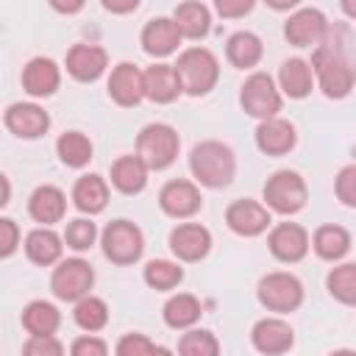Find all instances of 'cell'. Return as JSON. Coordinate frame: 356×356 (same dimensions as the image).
<instances>
[{
    "label": "cell",
    "instance_id": "6da1fadb",
    "mask_svg": "<svg viewBox=\"0 0 356 356\" xmlns=\"http://www.w3.org/2000/svg\"><path fill=\"white\" fill-rule=\"evenodd\" d=\"M312 72H314L323 95L331 100L348 97L356 83V61L350 58L345 44L337 36H331V31H328L325 42L320 47H314V53H312Z\"/></svg>",
    "mask_w": 356,
    "mask_h": 356
},
{
    "label": "cell",
    "instance_id": "7a4b0ae2",
    "mask_svg": "<svg viewBox=\"0 0 356 356\" xmlns=\"http://www.w3.org/2000/svg\"><path fill=\"white\" fill-rule=\"evenodd\" d=\"M189 170L200 186L209 189H222L234 181L236 175V156L228 145L217 139H206L192 147L189 153Z\"/></svg>",
    "mask_w": 356,
    "mask_h": 356
},
{
    "label": "cell",
    "instance_id": "3957f363",
    "mask_svg": "<svg viewBox=\"0 0 356 356\" xmlns=\"http://www.w3.org/2000/svg\"><path fill=\"white\" fill-rule=\"evenodd\" d=\"M175 72L181 78L184 92L192 95V97H200V95H209L217 86V81H220V61L206 47H189V50H184L178 56Z\"/></svg>",
    "mask_w": 356,
    "mask_h": 356
},
{
    "label": "cell",
    "instance_id": "277c9868",
    "mask_svg": "<svg viewBox=\"0 0 356 356\" xmlns=\"http://www.w3.org/2000/svg\"><path fill=\"white\" fill-rule=\"evenodd\" d=\"M181 139L172 125L167 122H150L136 136V156L145 161L147 170H167L178 159Z\"/></svg>",
    "mask_w": 356,
    "mask_h": 356
},
{
    "label": "cell",
    "instance_id": "5b68a950",
    "mask_svg": "<svg viewBox=\"0 0 356 356\" xmlns=\"http://www.w3.org/2000/svg\"><path fill=\"white\" fill-rule=\"evenodd\" d=\"M100 245H103V256L111 264H120V267H128V264L139 261L142 253H145L142 228L131 220H111L100 234Z\"/></svg>",
    "mask_w": 356,
    "mask_h": 356
},
{
    "label": "cell",
    "instance_id": "8992f818",
    "mask_svg": "<svg viewBox=\"0 0 356 356\" xmlns=\"http://www.w3.org/2000/svg\"><path fill=\"white\" fill-rule=\"evenodd\" d=\"M264 203L270 211L275 214H295L306 206L309 200V189L306 181L295 172V170H278L264 181Z\"/></svg>",
    "mask_w": 356,
    "mask_h": 356
},
{
    "label": "cell",
    "instance_id": "52a82bcc",
    "mask_svg": "<svg viewBox=\"0 0 356 356\" xmlns=\"http://www.w3.org/2000/svg\"><path fill=\"white\" fill-rule=\"evenodd\" d=\"M239 103L250 117L259 120H273L281 111V92L275 86V81L267 72H253L245 78L242 89H239Z\"/></svg>",
    "mask_w": 356,
    "mask_h": 356
},
{
    "label": "cell",
    "instance_id": "ba28073f",
    "mask_svg": "<svg viewBox=\"0 0 356 356\" xmlns=\"http://www.w3.org/2000/svg\"><path fill=\"white\" fill-rule=\"evenodd\" d=\"M256 295H259V303L267 312L286 314V312H295L303 303V284L292 273H267L259 281Z\"/></svg>",
    "mask_w": 356,
    "mask_h": 356
},
{
    "label": "cell",
    "instance_id": "9c48e42d",
    "mask_svg": "<svg viewBox=\"0 0 356 356\" xmlns=\"http://www.w3.org/2000/svg\"><path fill=\"white\" fill-rule=\"evenodd\" d=\"M95 284V270L89 261L83 259H64L58 261V267L53 270V278H50V289L58 300H67V303H78L89 295Z\"/></svg>",
    "mask_w": 356,
    "mask_h": 356
},
{
    "label": "cell",
    "instance_id": "30bf717a",
    "mask_svg": "<svg viewBox=\"0 0 356 356\" xmlns=\"http://www.w3.org/2000/svg\"><path fill=\"white\" fill-rule=\"evenodd\" d=\"M328 19L320 8H298L286 22H284V36L295 47H320L328 36Z\"/></svg>",
    "mask_w": 356,
    "mask_h": 356
},
{
    "label": "cell",
    "instance_id": "8fae6325",
    "mask_svg": "<svg viewBox=\"0 0 356 356\" xmlns=\"http://www.w3.org/2000/svg\"><path fill=\"white\" fill-rule=\"evenodd\" d=\"M159 206L167 217H175V220H186V217H195L203 206V197H200V189L192 184V181H184V178H175V181H167L159 192Z\"/></svg>",
    "mask_w": 356,
    "mask_h": 356
},
{
    "label": "cell",
    "instance_id": "7c38bea8",
    "mask_svg": "<svg viewBox=\"0 0 356 356\" xmlns=\"http://www.w3.org/2000/svg\"><path fill=\"white\" fill-rule=\"evenodd\" d=\"M309 234H306V228L303 225H298V222H278V225H273V231H270V236H267V248H270V253L278 259V261H284V264H295V261H300L306 253H309Z\"/></svg>",
    "mask_w": 356,
    "mask_h": 356
},
{
    "label": "cell",
    "instance_id": "4fadbf2b",
    "mask_svg": "<svg viewBox=\"0 0 356 356\" xmlns=\"http://www.w3.org/2000/svg\"><path fill=\"white\" fill-rule=\"evenodd\" d=\"M225 222L234 234L239 236H259L270 228V209L261 206L259 200H250V197H242V200H234L228 209H225Z\"/></svg>",
    "mask_w": 356,
    "mask_h": 356
},
{
    "label": "cell",
    "instance_id": "5bb4252c",
    "mask_svg": "<svg viewBox=\"0 0 356 356\" xmlns=\"http://www.w3.org/2000/svg\"><path fill=\"white\" fill-rule=\"evenodd\" d=\"M3 122L19 139H39L50 128V114L36 103H11L3 114Z\"/></svg>",
    "mask_w": 356,
    "mask_h": 356
},
{
    "label": "cell",
    "instance_id": "9a60e30c",
    "mask_svg": "<svg viewBox=\"0 0 356 356\" xmlns=\"http://www.w3.org/2000/svg\"><path fill=\"white\" fill-rule=\"evenodd\" d=\"M108 95L122 108H131V106L142 103V97H145V70H139L131 61L117 64L108 75Z\"/></svg>",
    "mask_w": 356,
    "mask_h": 356
},
{
    "label": "cell",
    "instance_id": "2e32d148",
    "mask_svg": "<svg viewBox=\"0 0 356 356\" xmlns=\"http://www.w3.org/2000/svg\"><path fill=\"white\" fill-rule=\"evenodd\" d=\"M170 250L181 261H200L211 250V234L200 222H181L170 231Z\"/></svg>",
    "mask_w": 356,
    "mask_h": 356
},
{
    "label": "cell",
    "instance_id": "e0dca14e",
    "mask_svg": "<svg viewBox=\"0 0 356 356\" xmlns=\"http://www.w3.org/2000/svg\"><path fill=\"white\" fill-rule=\"evenodd\" d=\"M250 339H253V348L259 353H264V356H281V353H286L292 348L295 331L281 317H264V320H259L253 325Z\"/></svg>",
    "mask_w": 356,
    "mask_h": 356
},
{
    "label": "cell",
    "instance_id": "ac0fdd59",
    "mask_svg": "<svg viewBox=\"0 0 356 356\" xmlns=\"http://www.w3.org/2000/svg\"><path fill=\"white\" fill-rule=\"evenodd\" d=\"M108 67V53L100 44H72L67 53V72L81 81V83H92L97 81Z\"/></svg>",
    "mask_w": 356,
    "mask_h": 356
},
{
    "label": "cell",
    "instance_id": "d6986e66",
    "mask_svg": "<svg viewBox=\"0 0 356 356\" xmlns=\"http://www.w3.org/2000/svg\"><path fill=\"white\" fill-rule=\"evenodd\" d=\"M142 50L147 53V56H153V58H164V56H170V53H175L178 50V44H181V31H178V25H175V19L172 17H156V19H150L145 28H142Z\"/></svg>",
    "mask_w": 356,
    "mask_h": 356
},
{
    "label": "cell",
    "instance_id": "ffe728a7",
    "mask_svg": "<svg viewBox=\"0 0 356 356\" xmlns=\"http://www.w3.org/2000/svg\"><path fill=\"white\" fill-rule=\"evenodd\" d=\"M61 83V70L53 58L36 56L22 67V89L31 97H50Z\"/></svg>",
    "mask_w": 356,
    "mask_h": 356
},
{
    "label": "cell",
    "instance_id": "44dd1931",
    "mask_svg": "<svg viewBox=\"0 0 356 356\" xmlns=\"http://www.w3.org/2000/svg\"><path fill=\"white\" fill-rule=\"evenodd\" d=\"M298 142L295 125L289 120L273 117V120H261L256 128V147L264 156H286Z\"/></svg>",
    "mask_w": 356,
    "mask_h": 356
},
{
    "label": "cell",
    "instance_id": "7402d4cb",
    "mask_svg": "<svg viewBox=\"0 0 356 356\" xmlns=\"http://www.w3.org/2000/svg\"><path fill=\"white\" fill-rule=\"evenodd\" d=\"M28 214L36 222H42V228H50L53 222L64 220V214H67V197H64V192L58 186H53V184L36 186L31 192V197H28Z\"/></svg>",
    "mask_w": 356,
    "mask_h": 356
},
{
    "label": "cell",
    "instance_id": "603a6c76",
    "mask_svg": "<svg viewBox=\"0 0 356 356\" xmlns=\"http://www.w3.org/2000/svg\"><path fill=\"white\" fill-rule=\"evenodd\" d=\"M184 92L175 64H153L145 70V97L153 103H172Z\"/></svg>",
    "mask_w": 356,
    "mask_h": 356
},
{
    "label": "cell",
    "instance_id": "cb8c5ba5",
    "mask_svg": "<svg viewBox=\"0 0 356 356\" xmlns=\"http://www.w3.org/2000/svg\"><path fill=\"white\" fill-rule=\"evenodd\" d=\"M278 86L286 97L292 100H303L306 95H312L314 89V72L312 64L303 58H286L278 70Z\"/></svg>",
    "mask_w": 356,
    "mask_h": 356
},
{
    "label": "cell",
    "instance_id": "d4e9b609",
    "mask_svg": "<svg viewBox=\"0 0 356 356\" xmlns=\"http://www.w3.org/2000/svg\"><path fill=\"white\" fill-rule=\"evenodd\" d=\"M64 250V236H58L53 228H33L25 236V256L39 264V267H50L61 259Z\"/></svg>",
    "mask_w": 356,
    "mask_h": 356
},
{
    "label": "cell",
    "instance_id": "484cf974",
    "mask_svg": "<svg viewBox=\"0 0 356 356\" xmlns=\"http://www.w3.org/2000/svg\"><path fill=\"white\" fill-rule=\"evenodd\" d=\"M72 200H75V209L83 211V214H100L108 203V184L106 178L100 175H81L72 186Z\"/></svg>",
    "mask_w": 356,
    "mask_h": 356
},
{
    "label": "cell",
    "instance_id": "4316f807",
    "mask_svg": "<svg viewBox=\"0 0 356 356\" xmlns=\"http://www.w3.org/2000/svg\"><path fill=\"white\" fill-rule=\"evenodd\" d=\"M261 56H264V44L253 31H236L225 42V58L239 70L256 67L261 61Z\"/></svg>",
    "mask_w": 356,
    "mask_h": 356
},
{
    "label": "cell",
    "instance_id": "83f0119b",
    "mask_svg": "<svg viewBox=\"0 0 356 356\" xmlns=\"http://www.w3.org/2000/svg\"><path fill=\"white\" fill-rule=\"evenodd\" d=\"M147 167L139 156H120L111 164V184L114 189H120L122 195H136L147 186Z\"/></svg>",
    "mask_w": 356,
    "mask_h": 356
},
{
    "label": "cell",
    "instance_id": "f1b7e54d",
    "mask_svg": "<svg viewBox=\"0 0 356 356\" xmlns=\"http://www.w3.org/2000/svg\"><path fill=\"white\" fill-rule=\"evenodd\" d=\"M172 19L181 31L184 39H203L211 28V17H209V6L189 0V3H178L172 11Z\"/></svg>",
    "mask_w": 356,
    "mask_h": 356
},
{
    "label": "cell",
    "instance_id": "f546056e",
    "mask_svg": "<svg viewBox=\"0 0 356 356\" xmlns=\"http://www.w3.org/2000/svg\"><path fill=\"white\" fill-rule=\"evenodd\" d=\"M61 325V314L53 303L47 300H31L22 309V328L31 337H53Z\"/></svg>",
    "mask_w": 356,
    "mask_h": 356
},
{
    "label": "cell",
    "instance_id": "4dcf8cb0",
    "mask_svg": "<svg viewBox=\"0 0 356 356\" xmlns=\"http://www.w3.org/2000/svg\"><path fill=\"white\" fill-rule=\"evenodd\" d=\"M312 248L325 261H339L350 250V234L342 225H320L312 236Z\"/></svg>",
    "mask_w": 356,
    "mask_h": 356
},
{
    "label": "cell",
    "instance_id": "1f68e13d",
    "mask_svg": "<svg viewBox=\"0 0 356 356\" xmlns=\"http://www.w3.org/2000/svg\"><path fill=\"white\" fill-rule=\"evenodd\" d=\"M164 323L175 331H184V328H192L197 320H200V300L189 292H178L172 295L167 303H164Z\"/></svg>",
    "mask_w": 356,
    "mask_h": 356
},
{
    "label": "cell",
    "instance_id": "d6a6232c",
    "mask_svg": "<svg viewBox=\"0 0 356 356\" xmlns=\"http://www.w3.org/2000/svg\"><path fill=\"white\" fill-rule=\"evenodd\" d=\"M56 153H58L61 164H67V167H72V170H81V167H86V164L92 161L95 147H92V142H89L86 134H81V131H67V134L58 136Z\"/></svg>",
    "mask_w": 356,
    "mask_h": 356
},
{
    "label": "cell",
    "instance_id": "836d02e7",
    "mask_svg": "<svg viewBox=\"0 0 356 356\" xmlns=\"http://www.w3.org/2000/svg\"><path fill=\"white\" fill-rule=\"evenodd\" d=\"M145 284L150 289H159V292H167V289H175L181 281H184V267L178 261H167V259H153L145 264Z\"/></svg>",
    "mask_w": 356,
    "mask_h": 356
},
{
    "label": "cell",
    "instance_id": "e575fe53",
    "mask_svg": "<svg viewBox=\"0 0 356 356\" xmlns=\"http://www.w3.org/2000/svg\"><path fill=\"white\" fill-rule=\"evenodd\" d=\"M325 286H328L331 298H337L339 303L356 306V264H353V261L337 264V267L328 273Z\"/></svg>",
    "mask_w": 356,
    "mask_h": 356
},
{
    "label": "cell",
    "instance_id": "d590c367",
    "mask_svg": "<svg viewBox=\"0 0 356 356\" xmlns=\"http://www.w3.org/2000/svg\"><path fill=\"white\" fill-rule=\"evenodd\" d=\"M72 317H75V323H78L83 331L95 334V331L106 328V323H108V306H106V300H103V298L86 295L83 300H78V303H75Z\"/></svg>",
    "mask_w": 356,
    "mask_h": 356
},
{
    "label": "cell",
    "instance_id": "8d00e7d4",
    "mask_svg": "<svg viewBox=\"0 0 356 356\" xmlns=\"http://www.w3.org/2000/svg\"><path fill=\"white\" fill-rule=\"evenodd\" d=\"M178 356H220V342L206 328H192L178 339Z\"/></svg>",
    "mask_w": 356,
    "mask_h": 356
},
{
    "label": "cell",
    "instance_id": "74e56055",
    "mask_svg": "<svg viewBox=\"0 0 356 356\" xmlns=\"http://www.w3.org/2000/svg\"><path fill=\"white\" fill-rule=\"evenodd\" d=\"M95 239H97V225L92 222V220H86V217H78V220H70L67 222V228H64V242H67V248H72V250H89L92 245H95Z\"/></svg>",
    "mask_w": 356,
    "mask_h": 356
},
{
    "label": "cell",
    "instance_id": "f35d334b",
    "mask_svg": "<svg viewBox=\"0 0 356 356\" xmlns=\"http://www.w3.org/2000/svg\"><path fill=\"white\" fill-rule=\"evenodd\" d=\"M334 192H337V197H339L345 206L356 209V161H353V164H345V167L337 172V178H334Z\"/></svg>",
    "mask_w": 356,
    "mask_h": 356
},
{
    "label": "cell",
    "instance_id": "ab89813d",
    "mask_svg": "<svg viewBox=\"0 0 356 356\" xmlns=\"http://www.w3.org/2000/svg\"><path fill=\"white\" fill-rule=\"evenodd\" d=\"M22 356H64V345L56 337H28Z\"/></svg>",
    "mask_w": 356,
    "mask_h": 356
},
{
    "label": "cell",
    "instance_id": "60d3db41",
    "mask_svg": "<svg viewBox=\"0 0 356 356\" xmlns=\"http://www.w3.org/2000/svg\"><path fill=\"white\" fill-rule=\"evenodd\" d=\"M153 342L145 334H125L117 342V356H150L153 353Z\"/></svg>",
    "mask_w": 356,
    "mask_h": 356
},
{
    "label": "cell",
    "instance_id": "b9f144b4",
    "mask_svg": "<svg viewBox=\"0 0 356 356\" xmlns=\"http://www.w3.org/2000/svg\"><path fill=\"white\" fill-rule=\"evenodd\" d=\"M70 356H108V345L100 339V337H78L70 348Z\"/></svg>",
    "mask_w": 356,
    "mask_h": 356
},
{
    "label": "cell",
    "instance_id": "7bdbcfd3",
    "mask_svg": "<svg viewBox=\"0 0 356 356\" xmlns=\"http://www.w3.org/2000/svg\"><path fill=\"white\" fill-rule=\"evenodd\" d=\"M19 245V228L14 220L3 217L0 220V259H8Z\"/></svg>",
    "mask_w": 356,
    "mask_h": 356
},
{
    "label": "cell",
    "instance_id": "ee69618b",
    "mask_svg": "<svg viewBox=\"0 0 356 356\" xmlns=\"http://www.w3.org/2000/svg\"><path fill=\"white\" fill-rule=\"evenodd\" d=\"M214 8L220 17H245L253 11V0H217Z\"/></svg>",
    "mask_w": 356,
    "mask_h": 356
},
{
    "label": "cell",
    "instance_id": "f6af8a7d",
    "mask_svg": "<svg viewBox=\"0 0 356 356\" xmlns=\"http://www.w3.org/2000/svg\"><path fill=\"white\" fill-rule=\"evenodd\" d=\"M103 8L111 11V14H125V11H136L139 3H136V0H128V3H111V0H103Z\"/></svg>",
    "mask_w": 356,
    "mask_h": 356
},
{
    "label": "cell",
    "instance_id": "bcb514c9",
    "mask_svg": "<svg viewBox=\"0 0 356 356\" xmlns=\"http://www.w3.org/2000/svg\"><path fill=\"white\" fill-rule=\"evenodd\" d=\"M53 8H56V11H64V14H75V11L83 8V3H67V6H64V3H56V0H53Z\"/></svg>",
    "mask_w": 356,
    "mask_h": 356
},
{
    "label": "cell",
    "instance_id": "7dc6e473",
    "mask_svg": "<svg viewBox=\"0 0 356 356\" xmlns=\"http://www.w3.org/2000/svg\"><path fill=\"white\" fill-rule=\"evenodd\" d=\"M342 11H345L350 19H356V0H342Z\"/></svg>",
    "mask_w": 356,
    "mask_h": 356
},
{
    "label": "cell",
    "instance_id": "c3c4849f",
    "mask_svg": "<svg viewBox=\"0 0 356 356\" xmlns=\"http://www.w3.org/2000/svg\"><path fill=\"white\" fill-rule=\"evenodd\" d=\"M0 184H3V200H0V206H8V195H11V189H8V178L3 175Z\"/></svg>",
    "mask_w": 356,
    "mask_h": 356
},
{
    "label": "cell",
    "instance_id": "681fc988",
    "mask_svg": "<svg viewBox=\"0 0 356 356\" xmlns=\"http://www.w3.org/2000/svg\"><path fill=\"white\" fill-rule=\"evenodd\" d=\"M150 356H175V353H172V350H170V348H161V345H156V348H153V353H150Z\"/></svg>",
    "mask_w": 356,
    "mask_h": 356
},
{
    "label": "cell",
    "instance_id": "f907efd6",
    "mask_svg": "<svg viewBox=\"0 0 356 356\" xmlns=\"http://www.w3.org/2000/svg\"><path fill=\"white\" fill-rule=\"evenodd\" d=\"M331 356H356V350H348V348H339V350H334Z\"/></svg>",
    "mask_w": 356,
    "mask_h": 356
}]
</instances>
